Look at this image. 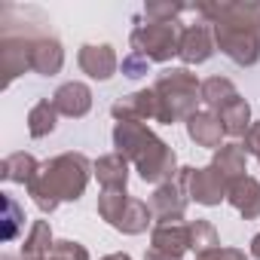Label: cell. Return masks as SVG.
<instances>
[{
    "instance_id": "24",
    "label": "cell",
    "mask_w": 260,
    "mask_h": 260,
    "mask_svg": "<svg viewBox=\"0 0 260 260\" xmlns=\"http://www.w3.org/2000/svg\"><path fill=\"white\" fill-rule=\"evenodd\" d=\"M217 245H220V236H217L211 220H190V251L193 254L211 251Z\"/></svg>"
},
{
    "instance_id": "15",
    "label": "cell",
    "mask_w": 260,
    "mask_h": 260,
    "mask_svg": "<svg viewBox=\"0 0 260 260\" xmlns=\"http://www.w3.org/2000/svg\"><path fill=\"white\" fill-rule=\"evenodd\" d=\"M226 202H230L245 220H257V217H260V181L251 178V175L239 178V181L230 187Z\"/></svg>"
},
{
    "instance_id": "18",
    "label": "cell",
    "mask_w": 260,
    "mask_h": 260,
    "mask_svg": "<svg viewBox=\"0 0 260 260\" xmlns=\"http://www.w3.org/2000/svg\"><path fill=\"white\" fill-rule=\"evenodd\" d=\"M150 223H153L150 202H141V199H135V196H128L122 214H119L116 223H113V230L122 233V236H141V233H147Z\"/></svg>"
},
{
    "instance_id": "2",
    "label": "cell",
    "mask_w": 260,
    "mask_h": 260,
    "mask_svg": "<svg viewBox=\"0 0 260 260\" xmlns=\"http://www.w3.org/2000/svg\"><path fill=\"white\" fill-rule=\"evenodd\" d=\"M113 147L119 156L135 166L144 184H166L178 178V153L153 132L147 122H116L113 125Z\"/></svg>"
},
{
    "instance_id": "3",
    "label": "cell",
    "mask_w": 260,
    "mask_h": 260,
    "mask_svg": "<svg viewBox=\"0 0 260 260\" xmlns=\"http://www.w3.org/2000/svg\"><path fill=\"white\" fill-rule=\"evenodd\" d=\"M92 166L86 153H58L46 162H40V172L28 184V196L43 214H52L61 202H77L92 178Z\"/></svg>"
},
{
    "instance_id": "6",
    "label": "cell",
    "mask_w": 260,
    "mask_h": 260,
    "mask_svg": "<svg viewBox=\"0 0 260 260\" xmlns=\"http://www.w3.org/2000/svg\"><path fill=\"white\" fill-rule=\"evenodd\" d=\"M178 181L184 184L187 196H190L193 202L205 205V208L220 205V202L226 199V193H230V184L223 181V175H220L211 162L202 166V169H196V166H184V169H178Z\"/></svg>"
},
{
    "instance_id": "8",
    "label": "cell",
    "mask_w": 260,
    "mask_h": 260,
    "mask_svg": "<svg viewBox=\"0 0 260 260\" xmlns=\"http://www.w3.org/2000/svg\"><path fill=\"white\" fill-rule=\"evenodd\" d=\"M217 43H214V31L208 22H196V25H187L181 31V46H178V58L184 61V68L190 64H205L211 55H214Z\"/></svg>"
},
{
    "instance_id": "17",
    "label": "cell",
    "mask_w": 260,
    "mask_h": 260,
    "mask_svg": "<svg viewBox=\"0 0 260 260\" xmlns=\"http://www.w3.org/2000/svg\"><path fill=\"white\" fill-rule=\"evenodd\" d=\"M211 166L223 175V181L233 187L239 178H245V172H248V153H245V147L242 144H220L217 150H214V156H211Z\"/></svg>"
},
{
    "instance_id": "4",
    "label": "cell",
    "mask_w": 260,
    "mask_h": 260,
    "mask_svg": "<svg viewBox=\"0 0 260 260\" xmlns=\"http://www.w3.org/2000/svg\"><path fill=\"white\" fill-rule=\"evenodd\" d=\"M156 95V122H187L196 113V104L202 101L199 89L202 83L196 80V74L190 68H169L156 77V83L150 86Z\"/></svg>"
},
{
    "instance_id": "1",
    "label": "cell",
    "mask_w": 260,
    "mask_h": 260,
    "mask_svg": "<svg viewBox=\"0 0 260 260\" xmlns=\"http://www.w3.org/2000/svg\"><path fill=\"white\" fill-rule=\"evenodd\" d=\"M211 25L217 49L239 68H251L260 61V25H257V4L242 0H217V4H196L190 7Z\"/></svg>"
},
{
    "instance_id": "25",
    "label": "cell",
    "mask_w": 260,
    "mask_h": 260,
    "mask_svg": "<svg viewBox=\"0 0 260 260\" xmlns=\"http://www.w3.org/2000/svg\"><path fill=\"white\" fill-rule=\"evenodd\" d=\"M22 223H25V211H22V205H19L10 193H4V239L13 242V239L19 236Z\"/></svg>"
},
{
    "instance_id": "21",
    "label": "cell",
    "mask_w": 260,
    "mask_h": 260,
    "mask_svg": "<svg viewBox=\"0 0 260 260\" xmlns=\"http://www.w3.org/2000/svg\"><path fill=\"white\" fill-rule=\"evenodd\" d=\"M55 248V236L49 220H34V226L28 230L25 242H22V257L25 260H46Z\"/></svg>"
},
{
    "instance_id": "5",
    "label": "cell",
    "mask_w": 260,
    "mask_h": 260,
    "mask_svg": "<svg viewBox=\"0 0 260 260\" xmlns=\"http://www.w3.org/2000/svg\"><path fill=\"white\" fill-rule=\"evenodd\" d=\"M181 22H138L128 34L132 52L144 55L147 61H172L181 46Z\"/></svg>"
},
{
    "instance_id": "16",
    "label": "cell",
    "mask_w": 260,
    "mask_h": 260,
    "mask_svg": "<svg viewBox=\"0 0 260 260\" xmlns=\"http://www.w3.org/2000/svg\"><path fill=\"white\" fill-rule=\"evenodd\" d=\"M92 175L98 178L101 190H125V184H128V159L119 156L116 150L104 153V156L95 159Z\"/></svg>"
},
{
    "instance_id": "7",
    "label": "cell",
    "mask_w": 260,
    "mask_h": 260,
    "mask_svg": "<svg viewBox=\"0 0 260 260\" xmlns=\"http://www.w3.org/2000/svg\"><path fill=\"white\" fill-rule=\"evenodd\" d=\"M187 205H190V196L178 178L153 187V193H150V211L159 223H181L187 214Z\"/></svg>"
},
{
    "instance_id": "27",
    "label": "cell",
    "mask_w": 260,
    "mask_h": 260,
    "mask_svg": "<svg viewBox=\"0 0 260 260\" xmlns=\"http://www.w3.org/2000/svg\"><path fill=\"white\" fill-rule=\"evenodd\" d=\"M52 254H58L61 260H89L86 245H80V242H74V239H55Z\"/></svg>"
},
{
    "instance_id": "10",
    "label": "cell",
    "mask_w": 260,
    "mask_h": 260,
    "mask_svg": "<svg viewBox=\"0 0 260 260\" xmlns=\"http://www.w3.org/2000/svg\"><path fill=\"white\" fill-rule=\"evenodd\" d=\"M77 64L92 80H110L119 68V58L110 43H83L77 52Z\"/></svg>"
},
{
    "instance_id": "14",
    "label": "cell",
    "mask_w": 260,
    "mask_h": 260,
    "mask_svg": "<svg viewBox=\"0 0 260 260\" xmlns=\"http://www.w3.org/2000/svg\"><path fill=\"white\" fill-rule=\"evenodd\" d=\"M150 248L172 257H184V251H190V223H156L150 230Z\"/></svg>"
},
{
    "instance_id": "12",
    "label": "cell",
    "mask_w": 260,
    "mask_h": 260,
    "mask_svg": "<svg viewBox=\"0 0 260 260\" xmlns=\"http://www.w3.org/2000/svg\"><path fill=\"white\" fill-rule=\"evenodd\" d=\"M187 135L196 147H208V150H217L223 144V125H220V116L214 110H196L190 119H187Z\"/></svg>"
},
{
    "instance_id": "29",
    "label": "cell",
    "mask_w": 260,
    "mask_h": 260,
    "mask_svg": "<svg viewBox=\"0 0 260 260\" xmlns=\"http://www.w3.org/2000/svg\"><path fill=\"white\" fill-rule=\"evenodd\" d=\"M196 260H248V254L242 248H211V251H202L196 254Z\"/></svg>"
},
{
    "instance_id": "28",
    "label": "cell",
    "mask_w": 260,
    "mask_h": 260,
    "mask_svg": "<svg viewBox=\"0 0 260 260\" xmlns=\"http://www.w3.org/2000/svg\"><path fill=\"white\" fill-rule=\"evenodd\" d=\"M122 77H128V80H138V77H144L147 71H150V61L144 58V55H138V52H128L125 58H122Z\"/></svg>"
},
{
    "instance_id": "26",
    "label": "cell",
    "mask_w": 260,
    "mask_h": 260,
    "mask_svg": "<svg viewBox=\"0 0 260 260\" xmlns=\"http://www.w3.org/2000/svg\"><path fill=\"white\" fill-rule=\"evenodd\" d=\"M187 10H190L187 4H172V0H166V4H147L144 19L147 22H178V16Z\"/></svg>"
},
{
    "instance_id": "19",
    "label": "cell",
    "mask_w": 260,
    "mask_h": 260,
    "mask_svg": "<svg viewBox=\"0 0 260 260\" xmlns=\"http://www.w3.org/2000/svg\"><path fill=\"white\" fill-rule=\"evenodd\" d=\"M37 172H40V162L31 153H25V150L10 153V156H4V162H0V178H4L7 184H25L28 187Z\"/></svg>"
},
{
    "instance_id": "32",
    "label": "cell",
    "mask_w": 260,
    "mask_h": 260,
    "mask_svg": "<svg viewBox=\"0 0 260 260\" xmlns=\"http://www.w3.org/2000/svg\"><path fill=\"white\" fill-rule=\"evenodd\" d=\"M251 257H257V260H260V233L251 239Z\"/></svg>"
},
{
    "instance_id": "34",
    "label": "cell",
    "mask_w": 260,
    "mask_h": 260,
    "mask_svg": "<svg viewBox=\"0 0 260 260\" xmlns=\"http://www.w3.org/2000/svg\"><path fill=\"white\" fill-rule=\"evenodd\" d=\"M0 260H25V257H22V254H19V257H16V254H4Z\"/></svg>"
},
{
    "instance_id": "9",
    "label": "cell",
    "mask_w": 260,
    "mask_h": 260,
    "mask_svg": "<svg viewBox=\"0 0 260 260\" xmlns=\"http://www.w3.org/2000/svg\"><path fill=\"white\" fill-rule=\"evenodd\" d=\"M64 64V46L61 40L43 28L37 37H34V49H31V71L40 74V77H55Z\"/></svg>"
},
{
    "instance_id": "23",
    "label": "cell",
    "mask_w": 260,
    "mask_h": 260,
    "mask_svg": "<svg viewBox=\"0 0 260 260\" xmlns=\"http://www.w3.org/2000/svg\"><path fill=\"white\" fill-rule=\"evenodd\" d=\"M55 125H58V110H55V104H52L49 98L37 101V104L28 110V132H31V138H46V135H52Z\"/></svg>"
},
{
    "instance_id": "11",
    "label": "cell",
    "mask_w": 260,
    "mask_h": 260,
    "mask_svg": "<svg viewBox=\"0 0 260 260\" xmlns=\"http://www.w3.org/2000/svg\"><path fill=\"white\" fill-rule=\"evenodd\" d=\"M110 116L116 122H147L156 119V95L153 89H138L132 95H122L110 104Z\"/></svg>"
},
{
    "instance_id": "13",
    "label": "cell",
    "mask_w": 260,
    "mask_h": 260,
    "mask_svg": "<svg viewBox=\"0 0 260 260\" xmlns=\"http://www.w3.org/2000/svg\"><path fill=\"white\" fill-rule=\"evenodd\" d=\"M52 104L61 116H71V119H80L92 110V89L80 80H71V83H61L52 95Z\"/></svg>"
},
{
    "instance_id": "33",
    "label": "cell",
    "mask_w": 260,
    "mask_h": 260,
    "mask_svg": "<svg viewBox=\"0 0 260 260\" xmlns=\"http://www.w3.org/2000/svg\"><path fill=\"white\" fill-rule=\"evenodd\" d=\"M101 260H132L125 251H119V254H107V257H101Z\"/></svg>"
},
{
    "instance_id": "31",
    "label": "cell",
    "mask_w": 260,
    "mask_h": 260,
    "mask_svg": "<svg viewBox=\"0 0 260 260\" xmlns=\"http://www.w3.org/2000/svg\"><path fill=\"white\" fill-rule=\"evenodd\" d=\"M144 260H181V257H172V254H162V251H156V248H147Z\"/></svg>"
},
{
    "instance_id": "20",
    "label": "cell",
    "mask_w": 260,
    "mask_h": 260,
    "mask_svg": "<svg viewBox=\"0 0 260 260\" xmlns=\"http://www.w3.org/2000/svg\"><path fill=\"white\" fill-rule=\"evenodd\" d=\"M217 116H220V125L230 138H245V132L251 128V104L242 95L233 98L230 104H223L217 110Z\"/></svg>"
},
{
    "instance_id": "30",
    "label": "cell",
    "mask_w": 260,
    "mask_h": 260,
    "mask_svg": "<svg viewBox=\"0 0 260 260\" xmlns=\"http://www.w3.org/2000/svg\"><path fill=\"white\" fill-rule=\"evenodd\" d=\"M242 147H245V153H251V156L257 159V166H260V122H251V128H248L245 138H242Z\"/></svg>"
},
{
    "instance_id": "35",
    "label": "cell",
    "mask_w": 260,
    "mask_h": 260,
    "mask_svg": "<svg viewBox=\"0 0 260 260\" xmlns=\"http://www.w3.org/2000/svg\"><path fill=\"white\" fill-rule=\"evenodd\" d=\"M257 25H260V4H257Z\"/></svg>"
},
{
    "instance_id": "22",
    "label": "cell",
    "mask_w": 260,
    "mask_h": 260,
    "mask_svg": "<svg viewBox=\"0 0 260 260\" xmlns=\"http://www.w3.org/2000/svg\"><path fill=\"white\" fill-rule=\"evenodd\" d=\"M199 95H202V104L217 113L223 104H230L233 98H239V89H236V83L226 80V77H208V80H202Z\"/></svg>"
}]
</instances>
